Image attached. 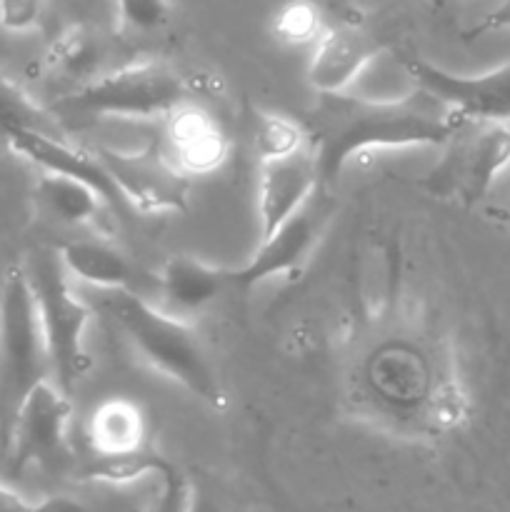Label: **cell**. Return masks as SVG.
<instances>
[{
  "label": "cell",
  "mask_w": 510,
  "mask_h": 512,
  "mask_svg": "<svg viewBox=\"0 0 510 512\" xmlns=\"http://www.w3.org/2000/svg\"><path fill=\"white\" fill-rule=\"evenodd\" d=\"M128 208L138 213H183L188 208L190 178L173 163L163 140H150L138 150L108 145L93 148Z\"/></svg>",
  "instance_id": "cell-8"
},
{
  "label": "cell",
  "mask_w": 510,
  "mask_h": 512,
  "mask_svg": "<svg viewBox=\"0 0 510 512\" xmlns=\"http://www.w3.org/2000/svg\"><path fill=\"white\" fill-rule=\"evenodd\" d=\"M3 148H8L10 153L18 155V158L28 160V163L35 165L38 170L73 175V178L93 185L113 208L125 205L118 188H115V183L110 180L108 170L103 168V163H100L93 148H78V145H70L68 140L58 138L53 130L38 128L18 130V133L8 135Z\"/></svg>",
  "instance_id": "cell-12"
},
{
  "label": "cell",
  "mask_w": 510,
  "mask_h": 512,
  "mask_svg": "<svg viewBox=\"0 0 510 512\" xmlns=\"http://www.w3.org/2000/svg\"><path fill=\"white\" fill-rule=\"evenodd\" d=\"M53 378L48 343L28 270L10 268L0 285V438L25 395Z\"/></svg>",
  "instance_id": "cell-4"
},
{
  "label": "cell",
  "mask_w": 510,
  "mask_h": 512,
  "mask_svg": "<svg viewBox=\"0 0 510 512\" xmlns=\"http://www.w3.org/2000/svg\"><path fill=\"white\" fill-rule=\"evenodd\" d=\"M255 153L260 160L280 158L308 145V130L303 123L285 113L273 110H258L255 113Z\"/></svg>",
  "instance_id": "cell-21"
},
{
  "label": "cell",
  "mask_w": 510,
  "mask_h": 512,
  "mask_svg": "<svg viewBox=\"0 0 510 512\" xmlns=\"http://www.w3.org/2000/svg\"><path fill=\"white\" fill-rule=\"evenodd\" d=\"M50 110L40 108L18 83L0 73V145L18 130H50Z\"/></svg>",
  "instance_id": "cell-22"
},
{
  "label": "cell",
  "mask_w": 510,
  "mask_h": 512,
  "mask_svg": "<svg viewBox=\"0 0 510 512\" xmlns=\"http://www.w3.org/2000/svg\"><path fill=\"white\" fill-rule=\"evenodd\" d=\"M388 43L355 25H325L308 68V83L315 93H338L385 53Z\"/></svg>",
  "instance_id": "cell-13"
},
{
  "label": "cell",
  "mask_w": 510,
  "mask_h": 512,
  "mask_svg": "<svg viewBox=\"0 0 510 512\" xmlns=\"http://www.w3.org/2000/svg\"><path fill=\"white\" fill-rule=\"evenodd\" d=\"M463 123L430 90L415 88L400 98L375 100L338 93H315L305 113L308 143L323 188L335 190L345 165L363 150H398L443 145Z\"/></svg>",
  "instance_id": "cell-1"
},
{
  "label": "cell",
  "mask_w": 510,
  "mask_h": 512,
  "mask_svg": "<svg viewBox=\"0 0 510 512\" xmlns=\"http://www.w3.org/2000/svg\"><path fill=\"white\" fill-rule=\"evenodd\" d=\"M495 215H500L503 220H510V210H495Z\"/></svg>",
  "instance_id": "cell-28"
},
{
  "label": "cell",
  "mask_w": 510,
  "mask_h": 512,
  "mask_svg": "<svg viewBox=\"0 0 510 512\" xmlns=\"http://www.w3.org/2000/svg\"><path fill=\"white\" fill-rule=\"evenodd\" d=\"M60 263L70 278L100 290H138L143 275L120 250L103 240H70L58 250Z\"/></svg>",
  "instance_id": "cell-16"
},
{
  "label": "cell",
  "mask_w": 510,
  "mask_h": 512,
  "mask_svg": "<svg viewBox=\"0 0 510 512\" xmlns=\"http://www.w3.org/2000/svg\"><path fill=\"white\" fill-rule=\"evenodd\" d=\"M155 285L173 310L198 313L230 288V278L228 268L205 263L195 255H173L160 268Z\"/></svg>",
  "instance_id": "cell-15"
},
{
  "label": "cell",
  "mask_w": 510,
  "mask_h": 512,
  "mask_svg": "<svg viewBox=\"0 0 510 512\" xmlns=\"http://www.w3.org/2000/svg\"><path fill=\"white\" fill-rule=\"evenodd\" d=\"M70 413V395L53 378L35 385L0 438V445L10 458V468L18 473L33 463L48 468L68 460Z\"/></svg>",
  "instance_id": "cell-9"
},
{
  "label": "cell",
  "mask_w": 510,
  "mask_h": 512,
  "mask_svg": "<svg viewBox=\"0 0 510 512\" xmlns=\"http://www.w3.org/2000/svg\"><path fill=\"white\" fill-rule=\"evenodd\" d=\"M88 440L93 455H115L130 453V450H143L150 445L148 418L130 400H108L90 418Z\"/></svg>",
  "instance_id": "cell-18"
},
{
  "label": "cell",
  "mask_w": 510,
  "mask_h": 512,
  "mask_svg": "<svg viewBox=\"0 0 510 512\" xmlns=\"http://www.w3.org/2000/svg\"><path fill=\"white\" fill-rule=\"evenodd\" d=\"M165 150L185 175H208L223 168L230 153V140L223 125L208 110L180 103L165 118Z\"/></svg>",
  "instance_id": "cell-14"
},
{
  "label": "cell",
  "mask_w": 510,
  "mask_h": 512,
  "mask_svg": "<svg viewBox=\"0 0 510 512\" xmlns=\"http://www.w3.org/2000/svg\"><path fill=\"white\" fill-rule=\"evenodd\" d=\"M153 473L168 478L175 470L158 458L153 445H148V448L130 450V453L93 455V460L83 468V480L105 485H128Z\"/></svg>",
  "instance_id": "cell-20"
},
{
  "label": "cell",
  "mask_w": 510,
  "mask_h": 512,
  "mask_svg": "<svg viewBox=\"0 0 510 512\" xmlns=\"http://www.w3.org/2000/svg\"><path fill=\"white\" fill-rule=\"evenodd\" d=\"M185 103V83L163 60H138L85 80L53 100L50 113L68 120L168 118Z\"/></svg>",
  "instance_id": "cell-3"
},
{
  "label": "cell",
  "mask_w": 510,
  "mask_h": 512,
  "mask_svg": "<svg viewBox=\"0 0 510 512\" xmlns=\"http://www.w3.org/2000/svg\"><path fill=\"white\" fill-rule=\"evenodd\" d=\"M43 13V0H0V25L13 33L35 28Z\"/></svg>",
  "instance_id": "cell-25"
},
{
  "label": "cell",
  "mask_w": 510,
  "mask_h": 512,
  "mask_svg": "<svg viewBox=\"0 0 510 512\" xmlns=\"http://www.w3.org/2000/svg\"><path fill=\"white\" fill-rule=\"evenodd\" d=\"M25 270L33 285L40 325L48 343L50 373L55 383L70 395L90 370V358L85 353L90 308L70 288V275L60 263L58 253L35 255Z\"/></svg>",
  "instance_id": "cell-5"
},
{
  "label": "cell",
  "mask_w": 510,
  "mask_h": 512,
  "mask_svg": "<svg viewBox=\"0 0 510 512\" xmlns=\"http://www.w3.org/2000/svg\"><path fill=\"white\" fill-rule=\"evenodd\" d=\"M273 30L285 43H308V40L320 38L325 23L318 5H313L310 0H293V3L278 10L273 20Z\"/></svg>",
  "instance_id": "cell-23"
},
{
  "label": "cell",
  "mask_w": 510,
  "mask_h": 512,
  "mask_svg": "<svg viewBox=\"0 0 510 512\" xmlns=\"http://www.w3.org/2000/svg\"><path fill=\"white\" fill-rule=\"evenodd\" d=\"M103 310L135 353L160 375L178 383L213 410H225L228 398L200 338L175 313L155 308L135 290H105Z\"/></svg>",
  "instance_id": "cell-2"
},
{
  "label": "cell",
  "mask_w": 510,
  "mask_h": 512,
  "mask_svg": "<svg viewBox=\"0 0 510 512\" xmlns=\"http://www.w3.org/2000/svg\"><path fill=\"white\" fill-rule=\"evenodd\" d=\"M405 70L463 120L510 123V60L483 73L460 75L423 58H405Z\"/></svg>",
  "instance_id": "cell-10"
},
{
  "label": "cell",
  "mask_w": 510,
  "mask_h": 512,
  "mask_svg": "<svg viewBox=\"0 0 510 512\" xmlns=\"http://www.w3.org/2000/svg\"><path fill=\"white\" fill-rule=\"evenodd\" d=\"M443 148V158L425 175L423 188L430 195L470 208L510 168V123L463 120Z\"/></svg>",
  "instance_id": "cell-6"
},
{
  "label": "cell",
  "mask_w": 510,
  "mask_h": 512,
  "mask_svg": "<svg viewBox=\"0 0 510 512\" xmlns=\"http://www.w3.org/2000/svg\"><path fill=\"white\" fill-rule=\"evenodd\" d=\"M318 163L310 143L280 158L260 160L258 228L260 240L283 225L318 188Z\"/></svg>",
  "instance_id": "cell-11"
},
{
  "label": "cell",
  "mask_w": 510,
  "mask_h": 512,
  "mask_svg": "<svg viewBox=\"0 0 510 512\" xmlns=\"http://www.w3.org/2000/svg\"><path fill=\"white\" fill-rule=\"evenodd\" d=\"M35 195H38L45 213H50L55 220L65 225L103 228L108 208H113L93 185L83 183V180L73 178V175L50 173V170H40V178L35 183Z\"/></svg>",
  "instance_id": "cell-17"
},
{
  "label": "cell",
  "mask_w": 510,
  "mask_h": 512,
  "mask_svg": "<svg viewBox=\"0 0 510 512\" xmlns=\"http://www.w3.org/2000/svg\"><path fill=\"white\" fill-rule=\"evenodd\" d=\"M503 30H510V0H503L500 5H495L488 15H485L480 23H475L473 28L465 30V40H478L483 35L490 33H503Z\"/></svg>",
  "instance_id": "cell-26"
},
{
  "label": "cell",
  "mask_w": 510,
  "mask_h": 512,
  "mask_svg": "<svg viewBox=\"0 0 510 512\" xmlns=\"http://www.w3.org/2000/svg\"><path fill=\"white\" fill-rule=\"evenodd\" d=\"M103 53L105 50L98 33H93L88 25H70L53 40L48 55H45V63H48L50 73L58 78L85 83V78L90 80L98 75Z\"/></svg>",
  "instance_id": "cell-19"
},
{
  "label": "cell",
  "mask_w": 510,
  "mask_h": 512,
  "mask_svg": "<svg viewBox=\"0 0 510 512\" xmlns=\"http://www.w3.org/2000/svg\"><path fill=\"white\" fill-rule=\"evenodd\" d=\"M170 15V0H118V28L123 33H155L168 25Z\"/></svg>",
  "instance_id": "cell-24"
},
{
  "label": "cell",
  "mask_w": 510,
  "mask_h": 512,
  "mask_svg": "<svg viewBox=\"0 0 510 512\" xmlns=\"http://www.w3.org/2000/svg\"><path fill=\"white\" fill-rule=\"evenodd\" d=\"M50 505H60V503L58 500H28L25 495H20L18 490L0 483V510H40V508H50Z\"/></svg>",
  "instance_id": "cell-27"
},
{
  "label": "cell",
  "mask_w": 510,
  "mask_h": 512,
  "mask_svg": "<svg viewBox=\"0 0 510 512\" xmlns=\"http://www.w3.org/2000/svg\"><path fill=\"white\" fill-rule=\"evenodd\" d=\"M335 210V190L318 185L283 225H278L268 238L258 240L255 253L240 268L228 270L230 288L250 290L278 275L298 273L333 223Z\"/></svg>",
  "instance_id": "cell-7"
}]
</instances>
